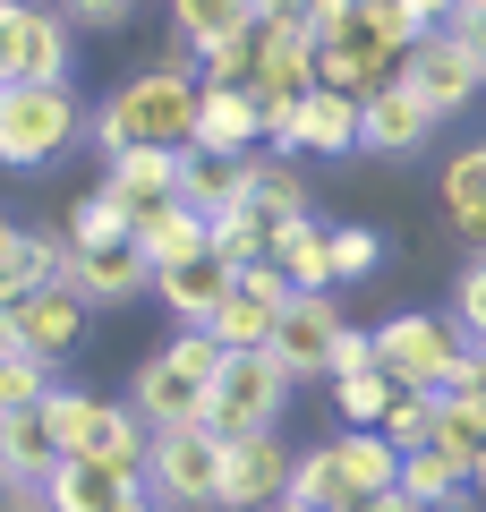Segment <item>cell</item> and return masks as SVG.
<instances>
[{
	"label": "cell",
	"instance_id": "cell-47",
	"mask_svg": "<svg viewBox=\"0 0 486 512\" xmlns=\"http://www.w3.org/2000/svg\"><path fill=\"white\" fill-rule=\"evenodd\" d=\"M265 512H307V504H299V495H282V504H265Z\"/></svg>",
	"mask_w": 486,
	"mask_h": 512
},
{
	"label": "cell",
	"instance_id": "cell-39",
	"mask_svg": "<svg viewBox=\"0 0 486 512\" xmlns=\"http://www.w3.org/2000/svg\"><path fill=\"white\" fill-rule=\"evenodd\" d=\"M60 18L86 26V35H120V26L137 18V0H60Z\"/></svg>",
	"mask_w": 486,
	"mask_h": 512
},
{
	"label": "cell",
	"instance_id": "cell-15",
	"mask_svg": "<svg viewBox=\"0 0 486 512\" xmlns=\"http://www.w3.org/2000/svg\"><path fill=\"white\" fill-rule=\"evenodd\" d=\"M69 282V231H43V222H0V308Z\"/></svg>",
	"mask_w": 486,
	"mask_h": 512
},
{
	"label": "cell",
	"instance_id": "cell-40",
	"mask_svg": "<svg viewBox=\"0 0 486 512\" xmlns=\"http://www.w3.org/2000/svg\"><path fill=\"white\" fill-rule=\"evenodd\" d=\"M256 26L265 35H307L316 26V0H256Z\"/></svg>",
	"mask_w": 486,
	"mask_h": 512
},
{
	"label": "cell",
	"instance_id": "cell-38",
	"mask_svg": "<svg viewBox=\"0 0 486 512\" xmlns=\"http://www.w3.org/2000/svg\"><path fill=\"white\" fill-rule=\"evenodd\" d=\"M444 316L469 333V342H486V256H469L461 274H452V308Z\"/></svg>",
	"mask_w": 486,
	"mask_h": 512
},
{
	"label": "cell",
	"instance_id": "cell-24",
	"mask_svg": "<svg viewBox=\"0 0 486 512\" xmlns=\"http://www.w3.org/2000/svg\"><path fill=\"white\" fill-rule=\"evenodd\" d=\"M137 248L154 256V274L162 265H188V256H214V214H197V205H154V214L137 222Z\"/></svg>",
	"mask_w": 486,
	"mask_h": 512
},
{
	"label": "cell",
	"instance_id": "cell-7",
	"mask_svg": "<svg viewBox=\"0 0 486 512\" xmlns=\"http://www.w3.org/2000/svg\"><path fill=\"white\" fill-rule=\"evenodd\" d=\"M290 393H299V376H290L273 350H231L222 359V384H214V436H273L290 410Z\"/></svg>",
	"mask_w": 486,
	"mask_h": 512
},
{
	"label": "cell",
	"instance_id": "cell-20",
	"mask_svg": "<svg viewBox=\"0 0 486 512\" xmlns=\"http://www.w3.org/2000/svg\"><path fill=\"white\" fill-rule=\"evenodd\" d=\"M435 205H444V222L486 256V137H469V146L444 154V171H435Z\"/></svg>",
	"mask_w": 486,
	"mask_h": 512
},
{
	"label": "cell",
	"instance_id": "cell-29",
	"mask_svg": "<svg viewBox=\"0 0 486 512\" xmlns=\"http://www.w3.org/2000/svg\"><path fill=\"white\" fill-rule=\"evenodd\" d=\"M180 163H188V154H120L103 180L120 188V197L137 205V222H145L154 205H180Z\"/></svg>",
	"mask_w": 486,
	"mask_h": 512
},
{
	"label": "cell",
	"instance_id": "cell-42",
	"mask_svg": "<svg viewBox=\"0 0 486 512\" xmlns=\"http://www.w3.org/2000/svg\"><path fill=\"white\" fill-rule=\"evenodd\" d=\"M359 367H384L376 359V325H350L342 350H333V376H359Z\"/></svg>",
	"mask_w": 486,
	"mask_h": 512
},
{
	"label": "cell",
	"instance_id": "cell-46",
	"mask_svg": "<svg viewBox=\"0 0 486 512\" xmlns=\"http://www.w3.org/2000/svg\"><path fill=\"white\" fill-rule=\"evenodd\" d=\"M469 487H478V495H486V453H478V470H469Z\"/></svg>",
	"mask_w": 486,
	"mask_h": 512
},
{
	"label": "cell",
	"instance_id": "cell-10",
	"mask_svg": "<svg viewBox=\"0 0 486 512\" xmlns=\"http://www.w3.org/2000/svg\"><path fill=\"white\" fill-rule=\"evenodd\" d=\"M128 402H137V419L154 427V436H180V427H214V384L188 376L171 350L137 359V376H128Z\"/></svg>",
	"mask_w": 486,
	"mask_h": 512
},
{
	"label": "cell",
	"instance_id": "cell-18",
	"mask_svg": "<svg viewBox=\"0 0 486 512\" xmlns=\"http://www.w3.org/2000/svg\"><path fill=\"white\" fill-rule=\"evenodd\" d=\"M435 128H444V120H435L410 86H384V94H367V137H359V154H376V163H410V154H427Z\"/></svg>",
	"mask_w": 486,
	"mask_h": 512
},
{
	"label": "cell",
	"instance_id": "cell-48",
	"mask_svg": "<svg viewBox=\"0 0 486 512\" xmlns=\"http://www.w3.org/2000/svg\"><path fill=\"white\" fill-rule=\"evenodd\" d=\"M128 512H162V504H154V495H137V504H128Z\"/></svg>",
	"mask_w": 486,
	"mask_h": 512
},
{
	"label": "cell",
	"instance_id": "cell-37",
	"mask_svg": "<svg viewBox=\"0 0 486 512\" xmlns=\"http://www.w3.org/2000/svg\"><path fill=\"white\" fill-rule=\"evenodd\" d=\"M376 436L393 444V453H427V444H435V393H410V384H401V402H393V419H384Z\"/></svg>",
	"mask_w": 486,
	"mask_h": 512
},
{
	"label": "cell",
	"instance_id": "cell-26",
	"mask_svg": "<svg viewBox=\"0 0 486 512\" xmlns=\"http://www.w3.org/2000/svg\"><path fill=\"white\" fill-rule=\"evenodd\" d=\"M333 444H342V478H350V495H359V504H376V495H401V453L376 436V427H342Z\"/></svg>",
	"mask_w": 486,
	"mask_h": 512
},
{
	"label": "cell",
	"instance_id": "cell-19",
	"mask_svg": "<svg viewBox=\"0 0 486 512\" xmlns=\"http://www.w3.org/2000/svg\"><path fill=\"white\" fill-rule=\"evenodd\" d=\"M367 137V103L342 86H316L299 103V137H290V154H316V163H342V154H359Z\"/></svg>",
	"mask_w": 486,
	"mask_h": 512
},
{
	"label": "cell",
	"instance_id": "cell-34",
	"mask_svg": "<svg viewBox=\"0 0 486 512\" xmlns=\"http://www.w3.org/2000/svg\"><path fill=\"white\" fill-rule=\"evenodd\" d=\"M401 402L393 367H359V376H333V410H342V427H384Z\"/></svg>",
	"mask_w": 486,
	"mask_h": 512
},
{
	"label": "cell",
	"instance_id": "cell-25",
	"mask_svg": "<svg viewBox=\"0 0 486 512\" xmlns=\"http://www.w3.org/2000/svg\"><path fill=\"white\" fill-rule=\"evenodd\" d=\"M180 197L197 205V214H239V197H248V163L239 154H205V146H188V163H180Z\"/></svg>",
	"mask_w": 486,
	"mask_h": 512
},
{
	"label": "cell",
	"instance_id": "cell-30",
	"mask_svg": "<svg viewBox=\"0 0 486 512\" xmlns=\"http://www.w3.org/2000/svg\"><path fill=\"white\" fill-rule=\"evenodd\" d=\"M435 453H452L461 470H478V453H486V393H469V384L435 393Z\"/></svg>",
	"mask_w": 486,
	"mask_h": 512
},
{
	"label": "cell",
	"instance_id": "cell-27",
	"mask_svg": "<svg viewBox=\"0 0 486 512\" xmlns=\"http://www.w3.org/2000/svg\"><path fill=\"white\" fill-rule=\"evenodd\" d=\"M401 495L427 504V512H469V495H478V487H469V470L452 453H435V444H427V453H401Z\"/></svg>",
	"mask_w": 486,
	"mask_h": 512
},
{
	"label": "cell",
	"instance_id": "cell-31",
	"mask_svg": "<svg viewBox=\"0 0 486 512\" xmlns=\"http://www.w3.org/2000/svg\"><path fill=\"white\" fill-rule=\"evenodd\" d=\"M103 239H137V205L111 180H94L86 197L69 205V248H103Z\"/></svg>",
	"mask_w": 486,
	"mask_h": 512
},
{
	"label": "cell",
	"instance_id": "cell-5",
	"mask_svg": "<svg viewBox=\"0 0 486 512\" xmlns=\"http://www.w3.org/2000/svg\"><path fill=\"white\" fill-rule=\"evenodd\" d=\"M94 111L69 86H0V163L9 171H43L52 154H69L86 137Z\"/></svg>",
	"mask_w": 486,
	"mask_h": 512
},
{
	"label": "cell",
	"instance_id": "cell-17",
	"mask_svg": "<svg viewBox=\"0 0 486 512\" xmlns=\"http://www.w3.org/2000/svg\"><path fill=\"white\" fill-rule=\"evenodd\" d=\"M231 291H239V274L222 265V256H188V265H162V274H154V299L171 308L180 333H214V316H222Z\"/></svg>",
	"mask_w": 486,
	"mask_h": 512
},
{
	"label": "cell",
	"instance_id": "cell-12",
	"mask_svg": "<svg viewBox=\"0 0 486 512\" xmlns=\"http://www.w3.org/2000/svg\"><path fill=\"white\" fill-rule=\"evenodd\" d=\"M290 478H299V453L282 444V427H273V436H231V444H222V512L282 504Z\"/></svg>",
	"mask_w": 486,
	"mask_h": 512
},
{
	"label": "cell",
	"instance_id": "cell-3",
	"mask_svg": "<svg viewBox=\"0 0 486 512\" xmlns=\"http://www.w3.org/2000/svg\"><path fill=\"white\" fill-rule=\"evenodd\" d=\"M43 419H52L69 461H103V470H128V478H145V461H154V427L137 419V402H103V393L52 384Z\"/></svg>",
	"mask_w": 486,
	"mask_h": 512
},
{
	"label": "cell",
	"instance_id": "cell-14",
	"mask_svg": "<svg viewBox=\"0 0 486 512\" xmlns=\"http://www.w3.org/2000/svg\"><path fill=\"white\" fill-rule=\"evenodd\" d=\"M86 299L69 291V282H52V291H35V299H18V308H0V342H18V350H35V359H69L77 342H86Z\"/></svg>",
	"mask_w": 486,
	"mask_h": 512
},
{
	"label": "cell",
	"instance_id": "cell-9",
	"mask_svg": "<svg viewBox=\"0 0 486 512\" xmlns=\"http://www.w3.org/2000/svg\"><path fill=\"white\" fill-rule=\"evenodd\" d=\"M401 86H410L418 103L435 111V120H461V111L486 94V69H478V52H469V43L444 26V35H418V43H410V69H401Z\"/></svg>",
	"mask_w": 486,
	"mask_h": 512
},
{
	"label": "cell",
	"instance_id": "cell-16",
	"mask_svg": "<svg viewBox=\"0 0 486 512\" xmlns=\"http://www.w3.org/2000/svg\"><path fill=\"white\" fill-rule=\"evenodd\" d=\"M239 214H248L265 239L316 222V205H307V171L290 163V154H248V197H239Z\"/></svg>",
	"mask_w": 486,
	"mask_h": 512
},
{
	"label": "cell",
	"instance_id": "cell-32",
	"mask_svg": "<svg viewBox=\"0 0 486 512\" xmlns=\"http://www.w3.org/2000/svg\"><path fill=\"white\" fill-rule=\"evenodd\" d=\"M273 265L290 274V291H333V222H299L273 239Z\"/></svg>",
	"mask_w": 486,
	"mask_h": 512
},
{
	"label": "cell",
	"instance_id": "cell-23",
	"mask_svg": "<svg viewBox=\"0 0 486 512\" xmlns=\"http://www.w3.org/2000/svg\"><path fill=\"white\" fill-rule=\"evenodd\" d=\"M43 495H52V512H128L145 495V478L103 470V461H60V470L43 478Z\"/></svg>",
	"mask_w": 486,
	"mask_h": 512
},
{
	"label": "cell",
	"instance_id": "cell-35",
	"mask_svg": "<svg viewBox=\"0 0 486 512\" xmlns=\"http://www.w3.org/2000/svg\"><path fill=\"white\" fill-rule=\"evenodd\" d=\"M52 359H35V350H18V342H0V410H43L52 402Z\"/></svg>",
	"mask_w": 486,
	"mask_h": 512
},
{
	"label": "cell",
	"instance_id": "cell-41",
	"mask_svg": "<svg viewBox=\"0 0 486 512\" xmlns=\"http://www.w3.org/2000/svg\"><path fill=\"white\" fill-rule=\"evenodd\" d=\"M401 9V26H410V35H444L452 18H461V0H393Z\"/></svg>",
	"mask_w": 486,
	"mask_h": 512
},
{
	"label": "cell",
	"instance_id": "cell-43",
	"mask_svg": "<svg viewBox=\"0 0 486 512\" xmlns=\"http://www.w3.org/2000/svg\"><path fill=\"white\" fill-rule=\"evenodd\" d=\"M452 35L478 52V69H486V0H461V18H452Z\"/></svg>",
	"mask_w": 486,
	"mask_h": 512
},
{
	"label": "cell",
	"instance_id": "cell-45",
	"mask_svg": "<svg viewBox=\"0 0 486 512\" xmlns=\"http://www.w3.org/2000/svg\"><path fill=\"white\" fill-rule=\"evenodd\" d=\"M359 512H427V504H410V495H376V504H359Z\"/></svg>",
	"mask_w": 486,
	"mask_h": 512
},
{
	"label": "cell",
	"instance_id": "cell-21",
	"mask_svg": "<svg viewBox=\"0 0 486 512\" xmlns=\"http://www.w3.org/2000/svg\"><path fill=\"white\" fill-rule=\"evenodd\" d=\"M197 146L205 154H265V111H256L248 86H205V111H197Z\"/></svg>",
	"mask_w": 486,
	"mask_h": 512
},
{
	"label": "cell",
	"instance_id": "cell-6",
	"mask_svg": "<svg viewBox=\"0 0 486 512\" xmlns=\"http://www.w3.org/2000/svg\"><path fill=\"white\" fill-rule=\"evenodd\" d=\"M77 26L60 0H0V86H69Z\"/></svg>",
	"mask_w": 486,
	"mask_h": 512
},
{
	"label": "cell",
	"instance_id": "cell-44",
	"mask_svg": "<svg viewBox=\"0 0 486 512\" xmlns=\"http://www.w3.org/2000/svg\"><path fill=\"white\" fill-rule=\"evenodd\" d=\"M461 384H469V393H486V342L469 350V376H461Z\"/></svg>",
	"mask_w": 486,
	"mask_h": 512
},
{
	"label": "cell",
	"instance_id": "cell-2",
	"mask_svg": "<svg viewBox=\"0 0 486 512\" xmlns=\"http://www.w3.org/2000/svg\"><path fill=\"white\" fill-rule=\"evenodd\" d=\"M316 60H324V86H342V94H384L401 86V69H410V26H401L393 0H316Z\"/></svg>",
	"mask_w": 486,
	"mask_h": 512
},
{
	"label": "cell",
	"instance_id": "cell-4",
	"mask_svg": "<svg viewBox=\"0 0 486 512\" xmlns=\"http://www.w3.org/2000/svg\"><path fill=\"white\" fill-rule=\"evenodd\" d=\"M469 333L452 325V316L435 308H401L376 325V359L393 367V384H410V393H452V384L469 376Z\"/></svg>",
	"mask_w": 486,
	"mask_h": 512
},
{
	"label": "cell",
	"instance_id": "cell-28",
	"mask_svg": "<svg viewBox=\"0 0 486 512\" xmlns=\"http://www.w3.org/2000/svg\"><path fill=\"white\" fill-rule=\"evenodd\" d=\"M171 35H188L197 52H222V43L256 35V0H171Z\"/></svg>",
	"mask_w": 486,
	"mask_h": 512
},
{
	"label": "cell",
	"instance_id": "cell-33",
	"mask_svg": "<svg viewBox=\"0 0 486 512\" xmlns=\"http://www.w3.org/2000/svg\"><path fill=\"white\" fill-rule=\"evenodd\" d=\"M290 495H299L307 512H359V495H350V478H342V444H307Z\"/></svg>",
	"mask_w": 486,
	"mask_h": 512
},
{
	"label": "cell",
	"instance_id": "cell-22",
	"mask_svg": "<svg viewBox=\"0 0 486 512\" xmlns=\"http://www.w3.org/2000/svg\"><path fill=\"white\" fill-rule=\"evenodd\" d=\"M60 461L69 453H60V436H52L43 410H0V478H9V487H43Z\"/></svg>",
	"mask_w": 486,
	"mask_h": 512
},
{
	"label": "cell",
	"instance_id": "cell-13",
	"mask_svg": "<svg viewBox=\"0 0 486 512\" xmlns=\"http://www.w3.org/2000/svg\"><path fill=\"white\" fill-rule=\"evenodd\" d=\"M69 291L86 308H128V299H154V256L137 239H103V248H69Z\"/></svg>",
	"mask_w": 486,
	"mask_h": 512
},
{
	"label": "cell",
	"instance_id": "cell-11",
	"mask_svg": "<svg viewBox=\"0 0 486 512\" xmlns=\"http://www.w3.org/2000/svg\"><path fill=\"white\" fill-rule=\"evenodd\" d=\"M342 333H350V316H342V299L333 291H299L282 308V325H273V359L290 367V376H324L333 384V350H342Z\"/></svg>",
	"mask_w": 486,
	"mask_h": 512
},
{
	"label": "cell",
	"instance_id": "cell-1",
	"mask_svg": "<svg viewBox=\"0 0 486 512\" xmlns=\"http://www.w3.org/2000/svg\"><path fill=\"white\" fill-rule=\"evenodd\" d=\"M197 111H205V77L145 69V77H120V86L94 103L86 146L103 154V171L120 163V154H188L197 146Z\"/></svg>",
	"mask_w": 486,
	"mask_h": 512
},
{
	"label": "cell",
	"instance_id": "cell-8",
	"mask_svg": "<svg viewBox=\"0 0 486 512\" xmlns=\"http://www.w3.org/2000/svg\"><path fill=\"white\" fill-rule=\"evenodd\" d=\"M145 495H154L162 512H222V436H214V427L154 436V461H145Z\"/></svg>",
	"mask_w": 486,
	"mask_h": 512
},
{
	"label": "cell",
	"instance_id": "cell-36",
	"mask_svg": "<svg viewBox=\"0 0 486 512\" xmlns=\"http://www.w3.org/2000/svg\"><path fill=\"white\" fill-rule=\"evenodd\" d=\"M384 265V231L376 222H333V282H367Z\"/></svg>",
	"mask_w": 486,
	"mask_h": 512
}]
</instances>
